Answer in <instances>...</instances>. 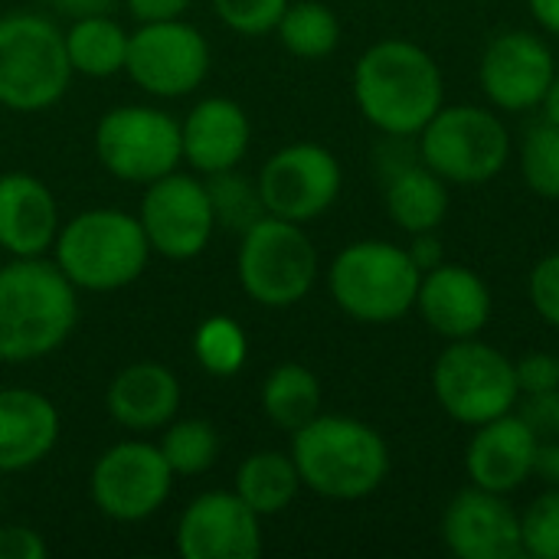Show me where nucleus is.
I'll use <instances>...</instances> for the list:
<instances>
[{
    "mask_svg": "<svg viewBox=\"0 0 559 559\" xmlns=\"http://www.w3.org/2000/svg\"><path fill=\"white\" fill-rule=\"evenodd\" d=\"M354 102L386 138H416L445 105V79L429 49L413 39H380L354 66Z\"/></svg>",
    "mask_w": 559,
    "mask_h": 559,
    "instance_id": "obj_1",
    "label": "nucleus"
},
{
    "mask_svg": "<svg viewBox=\"0 0 559 559\" xmlns=\"http://www.w3.org/2000/svg\"><path fill=\"white\" fill-rule=\"evenodd\" d=\"M79 324V288L46 255L0 265V364L56 354Z\"/></svg>",
    "mask_w": 559,
    "mask_h": 559,
    "instance_id": "obj_2",
    "label": "nucleus"
},
{
    "mask_svg": "<svg viewBox=\"0 0 559 559\" xmlns=\"http://www.w3.org/2000/svg\"><path fill=\"white\" fill-rule=\"evenodd\" d=\"M292 459L301 488L328 501L370 498L390 475L386 439L364 419L318 413L292 432Z\"/></svg>",
    "mask_w": 559,
    "mask_h": 559,
    "instance_id": "obj_3",
    "label": "nucleus"
},
{
    "mask_svg": "<svg viewBox=\"0 0 559 559\" xmlns=\"http://www.w3.org/2000/svg\"><path fill=\"white\" fill-rule=\"evenodd\" d=\"M151 259L138 213L92 206L69 216L52 242V262L79 292H121L134 285Z\"/></svg>",
    "mask_w": 559,
    "mask_h": 559,
    "instance_id": "obj_4",
    "label": "nucleus"
},
{
    "mask_svg": "<svg viewBox=\"0 0 559 559\" xmlns=\"http://www.w3.org/2000/svg\"><path fill=\"white\" fill-rule=\"evenodd\" d=\"M419 278L409 249L386 239H357L328 269L334 305L360 324H393L416 311Z\"/></svg>",
    "mask_w": 559,
    "mask_h": 559,
    "instance_id": "obj_5",
    "label": "nucleus"
},
{
    "mask_svg": "<svg viewBox=\"0 0 559 559\" xmlns=\"http://www.w3.org/2000/svg\"><path fill=\"white\" fill-rule=\"evenodd\" d=\"M72 66L66 56L62 29L43 13L0 16V105L10 111L52 108L69 82Z\"/></svg>",
    "mask_w": 559,
    "mask_h": 559,
    "instance_id": "obj_6",
    "label": "nucleus"
},
{
    "mask_svg": "<svg viewBox=\"0 0 559 559\" xmlns=\"http://www.w3.org/2000/svg\"><path fill=\"white\" fill-rule=\"evenodd\" d=\"M236 275L255 305L292 308L318 282V249L301 223L265 213L239 239Z\"/></svg>",
    "mask_w": 559,
    "mask_h": 559,
    "instance_id": "obj_7",
    "label": "nucleus"
},
{
    "mask_svg": "<svg viewBox=\"0 0 559 559\" xmlns=\"http://www.w3.org/2000/svg\"><path fill=\"white\" fill-rule=\"evenodd\" d=\"M419 160L449 183L495 180L511 160V131L485 105H442L416 134Z\"/></svg>",
    "mask_w": 559,
    "mask_h": 559,
    "instance_id": "obj_8",
    "label": "nucleus"
},
{
    "mask_svg": "<svg viewBox=\"0 0 559 559\" xmlns=\"http://www.w3.org/2000/svg\"><path fill=\"white\" fill-rule=\"evenodd\" d=\"M432 393L445 416L468 429L511 413L521 400L514 360L481 337L449 341L432 367Z\"/></svg>",
    "mask_w": 559,
    "mask_h": 559,
    "instance_id": "obj_9",
    "label": "nucleus"
},
{
    "mask_svg": "<svg viewBox=\"0 0 559 559\" xmlns=\"http://www.w3.org/2000/svg\"><path fill=\"white\" fill-rule=\"evenodd\" d=\"M98 164L124 183H154L183 164L180 121L154 105L108 108L95 124Z\"/></svg>",
    "mask_w": 559,
    "mask_h": 559,
    "instance_id": "obj_10",
    "label": "nucleus"
},
{
    "mask_svg": "<svg viewBox=\"0 0 559 559\" xmlns=\"http://www.w3.org/2000/svg\"><path fill=\"white\" fill-rule=\"evenodd\" d=\"M174 478L157 442L124 439L95 459L88 495L108 521L141 524L167 504Z\"/></svg>",
    "mask_w": 559,
    "mask_h": 559,
    "instance_id": "obj_11",
    "label": "nucleus"
},
{
    "mask_svg": "<svg viewBox=\"0 0 559 559\" xmlns=\"http://www.w3.org/2000/svg\"><path fill=\"white\" fill-rule=\"evenodd\" d=\"M124 72L154 98H183L210 75V43L183 16L141 23L128 39Z\"/></svg>",
    "mask_w": 559,
    "mask_h": 559,
    "instance_id": "obj_12",
    "label": "nucleus"
},
{
    "mask_svg": "<svg viewBox=\"0 0 559 559\" xmlns=\"http://www.w3.org/2000/svg\"><path fill=\"white\" fill-rule=\"evenodd\" d=\"M259 197L265 213L292 219V223H311L324 216L344 187L341 160L314 141H295L278 147L259 170Z\"/></svg>",
    "mask_w": 559,
    "mask_h": 559,
    "instance_id": "obj_13",
    "label": "nucleus"
},
{
    "mask_svg": "<svg viewBox=\"0 0 559 559\" xmlns=\"http://www.w3.org/2000/svg\"><path fill=\"white\" fill-rule=\"evenodd\" d=\"M138 219L151 252L170 262H190L203 255L216 233L206 183L197 174H183L180 167L144 187Z\"/></svg>",
    "mask_w": 559,
    "mask_h": 559,
    "instance_id": "obj_14",
    "label": "nucleus"
},
{
    "mask_svg": "<svg viewBox=\"0 0 559 559\" xmlns=\"http://www.w3.org/2000/svg\"><path fill=\"white\" fill-rule=\"evenodd\" d=\"M557 69V56L544 36L531 29H508L485 46L478 82L498 111L524 115L544 108Z\"/></svg>",
    "mask_w": 559,
    "mask_h": 559,
    "instance_id": "obj_15",
    "label": "nucleus"
},
{
    "mask_svg": "<svg viewBox=\"0 0 559 559\" xmlns=\"http://www.w3.org/2000/svg\"><path fill=\"white\" fill-rule=\"evenodd\" d=\"M174 540L183 559H255L262 518L236 491H203L183 508Z\"/></svg>",
    "mask_w": 559,
    "mask_h": 559,
    "instance_id": "obj_16",
    "label": "nucleus"
},
{
    "mask_svg": "<svg viewBox=\"0 0 559 559\" xmlns=\"http://www.w3.org/2000/svg\"><path fill=\"white\" fill-rule=\"evenodd\" d=\"M442 544L459 559H521V511L508 495L472 485L449 501Z\"/></svg>",
    "mask_w": 559,
    "mask_h": 559,
    "instance_id": "obj_17",
    "label": "nucleus"
},
{
    "mask_svg": "<svg viewBox=\"0 0 559 559\" xmlns=\"http://www.w3.org/2000/svg\"><path fill=\"white\" fill-rule=\"evenodd\" d=\"M491 288L468 265L439 262L419 278L416 311L429 324V331L445 341L481 337L491 321Z\"/></svg>",
    "mask_w": 559,
    "mask_h": 559,
    "instance_id": "obj_18",
    "label": "nucleus"
},
{
    "mask_svg": "<svg viewBox=\"0 0 559 559\" xmlns=\"http://www.w3.org/2000/svg\"><path fill=\"white\" fill-rule=\"evenodd\" d=\"M537 436L511 409L498 419L475 426V436L465 449V472L475 488L514 495L534 478Z\"/></svg>",
    "mask_w": 559,
    "mask_h": 559,
    "instance_id": "obj_19",
    "label": "nucleus"
},
{
    "mask_svg": "<svg viewBox=\"0 0 559 559\" xmlns=\"http://www.w3.org/2000/svg\"><path fill=\"white\" fill-rule=\"evenodd\" d=\"M183 134V160L193 167V174L210 177L219 170H233L246 160L252 124L239 102L226 95L200 98L187 118L180 121Z\"/></svg>",
    "mask_w": 559,
    "mask_h": 559,
    "instance_id": "obj_20",
    "label": "nucleus"
},
{
    "mask_svg": "<svg viewBox=\"0 0 559 559\" xmlns=\"http://www.w3.org/2000/svg\"><path fill=\"white\" fill-rule=\"evenodd\" d=\"M62 216L52 190L23 170L0 174V249L10 259L52 252Z\"/></svg>",
    "mask_w": 559,
    "mask_h": 559,
    "instance_id": "obj_21",
    "label": "nucleus"
},
{
    "mask_svg": "<svg viewBox=\"0 0 559 559\" xmlns=\"http://www.w3.org/2000/svg\"><path fill=\"white\" fill-rule=\"evenodd\" d=\"M180 396L183 390L170 367L154 360H138L111 377L105 390V409L121 429L134 436H147L164 429L170 419H177Z\"/></svg>",
    "mask_w": 559,
    "mask_h": 559,
    "instance_id": "obj_22",
    "label": "nucleus"
},
{
    "mask_svg": "<svg viewBox=\"0 0 559 559\" xmlns=\"http://www.w3.org/2000/svg\"><path fill=\"white\" fill-rule=\"evenodd\" d=\"M62 432L56 403L26 386L0 390V475L26 472L52 455Z\"/></svg>",
    "mask_w": 559,
    "mask_h": 559,
    "instance_id": "obj_23",
    "label": "nucleus"
},
{
    "mask_svg": "<svg viewBox=\"0 0 559 559\" xmlns=\"http://www.w3.org/2000/svg\"><path fill=\"white\" fill-rule=\"evenodd\" d=\"M383 200L390 219L403 233H436L449 216V180L429 170L416 154L413 164H396L390 170Z\"/></svg>",
    "mask_w": 559,
    "mask_h": 559,
    "instance_id": "obj_24",
    "label": "nucleus"
},
{
    "mask_svg": "<svg viewBox=\"0 0 559 559\" xmlns=\"http://www.w3.org/2000/svg\"><path fill=\"white\" fill-rule=\"evenodd\" d=\"M131 33L111 13H88L75 16L69 29H62L66 56L72 72L85 79H111L124 72Z\"/></svg>",
    "mask_w": 559,
    "mask_h": 559,
    "instance_id": "obj_25",
    "label": "nucleus"
},
{
    "mask_svg": "<svg viewBox=\"0 0 559 559\" xmlns=\"http://www.w3.org/2000/svg\"><path fill=\"white\" fill-rule=\"evenodd\" d=\"M262 521L275 518L292 508V501L301 491V475L295 468L292 452H252L242 459L236 472V488H233Z\"/></svg>",
    "mask_w": 559,
    "mask_h": 559,
    "instance_id": "obj_26",
    "label": "nucleus"
},
{
    "mask_svg": "<svg viewBox=\"0 0 559 559\" xmlns=\"http://www.w3.org/2000/svg\"><path fill=\"white\" fill-rule=\"evenodd\" d=\"M321 380L311 367L305 364H278L269 370V377L262 380V413L272 426L295 432L305 423H311L321 413Z\"/></svg>",
    "mask_w": 559,
    "mask_h": 559,
    "instance_id": "obj_27",
    "label": "nucleus"
},
{
    "mask_svg": "<svg viewBox=\"0 0 559 559\" xmlns=\"http://www.w3.org/2000/svg\"><path fill=\"white\" fill-rule=\"evenodd\" d=\"M278 43L298 59H324L341 43V20L321 0H295L285 7L278 26Z\"/></svg>",
    "mask_w": 559,
    "mask_h": 559,
    "instance_id": "obj_28",
    "label": "nucleus"
},
{
    "mask_svg": "<svg viewBox=\"0 0 559 559\" xmlns=\"http://www.w3.org/2000/svg\"><path fill=\"white\" fill-rule=\"evenodd\" d=\"M193 357L210 377H236L249 360V337L229 314H210L193 331Z\"/></svg>",
    "mask_w": 559,
    "mask_h": 559,
    "instance_id": "obj_29",
    "label": "nucleus"
},
{
    "mask_svg": "<svg viewBox=\"0 0 559 559\" xmlns=\"http://www.w3.org/2000/svg\"><path fill=\"white\" fill-rule=\"evenodd\" d=\"M160 452L170 465L174 475H183V478H193V475H203L216 465L219 459V436H216V426L206 423V419H170L164 426V436H160Z\"/></svg>",
    "mask_w": 559,
    "mask_h": 559,
    "instance_id": "obj_30",
    "label": "nucleus"
},
{
    "mask_svg": "<svg viewBox=\"0 0 559 559\" xmlns=\"http://www.w3.org/2000/svg\"><path fill=\"white\" fill-rule=\"evenodd\" d=\"M521 177L540 200H559V124L540 118L521 138Z\"/></svg>",
    "mask_w": 559,
    "mask_h": 559,
    "instance_id": "obj_31",
    "label": "nucleus"
},
{
    "mask_svg": "<svg viewBox=\"0 0 559 559\" xmlns=\"http://www.w3.org/2000/svg\"><path fill=\"white\" fill-rule=\"evenodd\" d=\"M203 183H206V193H210V203H213L216 226L239 229V236H242L255 219L265 216V206H262V197H259V183H252L242 174H236V167L210 174Z\"/></svg>",
    "mask_w": 559,
    "mask_h": 559,
    "instance_id": "obj_32",
    "label": "nucleus"
},
{
    "mask_svg": "<svg viewBox=\"0 0 559 559\" xmlns=\"http://www.w3.org/2000/svg\"><path fill=\"white\" fill-rule=\"evenodd\" d=\"M521 554L559 559V488H544L521 511Z\"/></svg>",
    "mask_w": 559,
    "mask_h": 559,
    "instance_id": "obj_33",
    "label": "nucleus"
},
{
    "mask_svg": "<svg viewBox=\"0 0 559 559\" xmlns=\"http://www.w3.org/2000/svg\"><path fill=\"white\" fill-rule=\"evenodd\" d=\"M288 3L292 0H213V10L223 20V26H229L233 33L262 36V33H275Z\"/></svg>",
    "mask_w": 559,
    "mask_h": 559,
    "instance_id": "obj_34",
    "label": "nucleus"
},
{
    "mask_svg": "<svg viewBox=\"0 0 559 559\" xmlns=\"http://www.w3.org/2000/svg\"><path fill=\"white\" fill-rule=\"evenodd\" d=\"M527 295L534 311L559 331V252L544 255L527 278Z\"/></svg>",
    "mask_w": 559,
    "mask_h": 559,
    "instance_id": "obj_35",
    "label": "nucleus"
},
{
    "mask_svg": "<svg viewBox=\"0 0 559 559\" xmlns=\"http://www.w3.org/2000/svg\"><path fill=\"white\" fill-rule=\"evenodd\" d=\"M514 377H518V393H547L559 390V354L534 350L514 360Z\"/></svg>",
    "mask_w": 559,
    "mask_h": 559,
    "instance_id": "obj_36",
    "label": "nucleus"
},
{
    "mask_svg": "<svg viewBox=\"0 0 559 559\" xmlns=\"http://www.w3.org/2000/svg\"><path fill=\"white\" fill-rule=\"evenodd\" d=\"M514 413L527 423V429L537 439H559V390L521 396Z\"/></svg>",
    "mask_w": 559,
    "mask_h": 559,
    "instance_id": "obj_37",
    "label": "nucleus"
},
{
    "mask_svg": "<svg viewBox=\"0 0 559 559\" xmlns=\"http://www.w3.org/2000/svg\"><path fill=\"white\" fill-rule=\"evenodd\" d=\"M46 557V540L39 531L26 524H7L0 527V559H43Z\"/></svg>",
    "mask_w": 559,
    "mask_h": 559,
    "instance_id": "obj_38",
    "label": "nucleus"
},
{
    "mask_svg": "<svg viewBox=\"0 0 559 559\" xmlns=\"http://www.w3.org/2000/svg\"><path fill=\"white\" fill-rule=\"evenodd\" d=\"M193 0H124L128 13L138 20V23H151V20H174V16H183L187 7Z\"/></svg>",
    "mask_w": 559,
    "mask_h": 559,
    "instance_id": "obj_39",
    "label": "nucleus"
},
{
    "mask_svg": "<svg viewBox=\"0 0 559 559\" xmlns=\"http://www.w3.org/2000/svg\"><path fill=\"white\" fill-rule=\"evenodd\" d=\"M534 478H540L544 488H559V439H540L537 442Z\"/></svg>",
    "mask_w": 559,
    "mask_h": 559,
    "instance_id": "obj_40",
    "label": "nucleus"
},
{
    "mask_svg": "<svg viewBox=\"0 0 559 559\" xmlns=\"http://www.w3.org/2000/svg\"><path fill=\"white\" fill-rule=\"evenodd\" d=\"M406 249H409L413 262L419 265V272H429V269H436L439 262H445V259H442V242H439L436 233H416L413 242H409Z\"/></svg>",
    "mask_w": 559,
    "mask_h": 559,
    "instance_id": "obj_41",
    "label": "nucleus"
},
{
    "mask_svg": "<svg viewBox=\"0 0 559 559\" xmlns=\"http://www.w3.org/2000/svg\"><path fill=\"white\" fill-rule=\"evenodd\" d=\"M118 0H46V7L59 10L62 16L75 20V16H88V13H111Z\"/></svg>",
    "mask_w": 559,
    "mask_h": 559,
    "instance_id": "obj_42",
    "label": "nucleus"
},
{
    "mask_svg": "<svg viewBox=\"0 0 559 559\" xmlns=\"http://www.w3.org/2000/svg\"><path fill=\"white\" fill-rule=\"evenodd\" d=\"M527 10L544 33L559 36V0H527Z\"/></svg>",
    "mask_w": 559,
    "mask_h": 559,
    "instance_id": "obj_43",
    "label": "nucleus"
},
{
    "mask_svg": "<svg viewBox=\"0 0 559 559\" xmlns=\"http://www.w3.org/2000/svg\"><path fill=\"white\" fill-rule=\"evenodd\" d=\"M544 118H550V121L559 124V69L554 85H550V92H547V102H544Z\"/></svg>",
    "mask_w": 559,
    "mask_h": 559,
    "instance_id": "obj_44",
    "label": "nucleus"
},
{
    "mask_svg": "<svg viewBox=\"0 0 559 559\" xmlns=\"http://www.w3.org/2000/svg\"><path fill=\"white\" fill-rule=\"evenodd\" d=\"M0 16H3V13H0Z\"/></svg>",
    "mask_w": 559,
    "mask_h": 559,
    "instance_id": "obj_45",
    "label": "nucleus"
}]
</instances>
